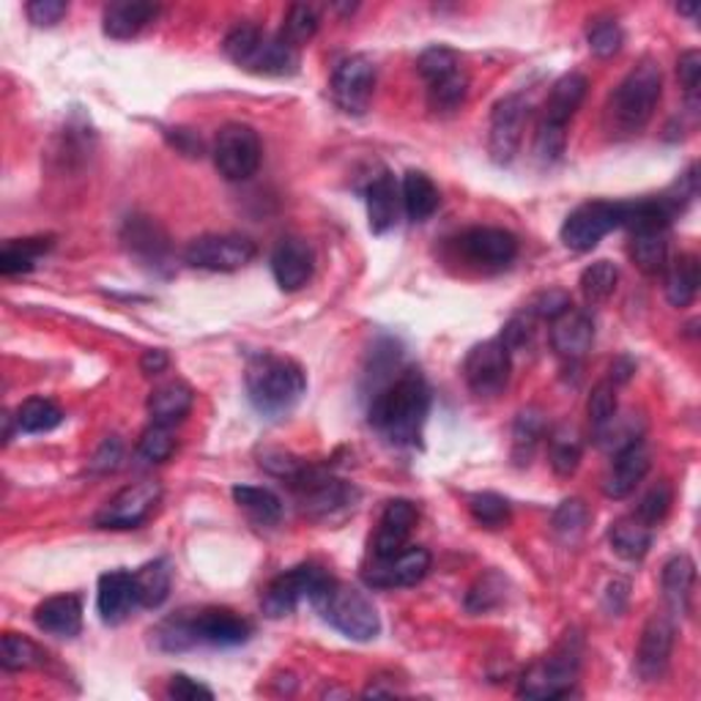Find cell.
Instances as JSON below:
<instances>
[{
  "label": "cell",
  "mask_w": 701,
  "mask_h": 701,
  "mask_svg": "<svg viewBox=\"0 0 701 701\" xmlns=\"http://www.w3.org/2000/svg\"><path fill=\"white\" fill-rule=\"evenodd\" d=\"M430 411V390L420 370L409 368L387 384L370 403V425L392 444L411 447L420 441Z\"/></svg>",
  "instance_id": "6da1fadb"
},
{
  "label": "cell",
  "mask_w": 701,
  "mask_h": 701,
  "mask_svg": "<svg viewBox=\"0 0 701 701\" xmlns=\"http://www.w3.org/2000/svg\"><path fill=\"white\" fill-rule=\"evenodd\" d=\"M244 381L250 403L256 405L258 414L269 417V420L291 414L308 392V379H304L302 368L293 359L277 357V353H258L247 364Z\"/></svg>",
  "instance_id": "7a4b0ae2"
},
{
  "label": "cell",
  "mask_w": 701,
  "mask_h": 701,
  "mask_svg": "<svg viewBox=\"0 0 701 701\" xmlns=\"http://www.w3.org/2000/svg\"><path fill=\"white\" fill-rule=\"evenodd\" d=\"M661 93V63L652 61V58H644V61L635 63L628 72V78L614 88V93L609 97V104H605V123H609L611 134H624V138L639 134L650 123L652 113H655Z\"/></svg>",
  "instance_id": "3957f363"
},
{
  "label": "cell",
  "mask_w": 701,
  "mask_h": 701,
  "mask_svg": "<svg viewBox=\"0 0 701 701\" xmlns=\"http://www.w3.org/2000/svg\"><path fill=\"white\" fill-rule=\"evenodd\" d=\"M222 52L239 69L263 78H291L299 69V50L280 39V33L261 31L252 22H239L222 41Z\"/></svg>",
  "instance_id": "277c9868"
},
{
  "label": "cell",
  "mask_w": 701,
  "mask_h": 701,
  "mask_svg": "<svg viewBox=\"0 0 701 701\" xmlns=\"http://www.w3.org/2000/svg\"><path fill=\"white\" fill-rule=\"evenodd\" d=\"M587 88L589 80L579 72L562 74L553 82L551 93L545 99L543 118H540L538 143H534V151L545 164L562 159L564 149H568V123L573 121V116L584 104Z\"/></svg>",
  "instance_id": "5b68a950"
},
{
  "label": "cell",
  "mask_w": 701,
  "mask_h": 701,
  "mask_svg": "<svg viewBox=\"0 0 701 701\" xmlns=\"http://www.w3.org/2000/svg\"><path fill=\"white\" fill-rule=\"evenodd\" d=\"M312 605L346 639L373 641L381 633V620L373 600L364 592H359L357 587L340 584V581L332 579L323 587V592L312 600Z\"/></svg>",
  "instance_id": "8992f818"
},
{
  "label": "cell",
  "mask_w": 701,
  "mask_h": 701,
  "mask_svg": "<svg viewBox=\"0 0 701 701\" xmlns=\"http://www.w3.org/2000/svg\"><path fill=\"white\" fill-rule=\"evenodd\" d=\"M579 650L570 644H559L551 655L543 661L532 663L523 671L521 682H518V697L521 699H564L573 697L575 677H579Z\"/></svg>",
  "instance_id": "52a82bcc"
},
{
  "label": "cell",
  "mask_w": 701,
  "mask_h": 701,
  "mask_svg": "<svg viewBox=\"0 0 701 701\" xmlns=\"http://www.w3.org/2000/svg\"><path fill=\"white\" fill-rule=\"evenodd\" d=\"M214 168L226 181H247L258 173L263 146L250 123H226L211 146Z\"/></svg>",
  "instance_id": "ba28073f"
},
{
  "label": "cell",
  "mask_w": 701,
  "mask_h": 701,
  "mask_svg": "<svg viewBox=\"0 0 701 701\" xmlns=\"http://www.w3.org/2000/svg\"><path fill=\"white\" fill-rule=\"evenodd\" d=\"M329 581H332V575H329L323 568H318V564H299V568L277 575L272 584L263 589V594H261L263 614L272 617V620L293 614L304 600L312 603V600L323 592V587H327Z\"/></svg>",
  "instance_id": "9c48e42d"
},
{
  "label": "cell",
  "mask_w": 701,
  "mask_h": 701,
  "mask_svg": "<svg viewBox=\"0 0 701 701\" xmlns=\"http://www.w3.org/2000/svg\"><path fill=\"white\" fill-rule=\"evenodd\" d=\"M256 241L239 233H206L192 239L184 261L203 272H239L256 258Z\"/></svg>",
  "instance_id": "30bf717a"
},
{
  "label": "cell",
  "mask_w": 701,
  "mask_h": 701,
  "mask_svg": "<svg viewBox=\"0 0 701 701\" xmlns=\"http://www.w3.org/2000/svg\"><path fill=\"white\" fill-rule=\"evenodd\" d=\"M622 228V203L592 200L570 211L562 226V244L573 252H589L600 244L611 231Z\"/></svg>",
  "instance_id": "8fae6325"
},
{
  "label": "cell",
  "mask_w": 701,
  "mask_h": 701,
  "mask_svg": "<svg viewBox=\"0 0 701 701\" xmlns=\"http://www.w3.org/2000/svg\"><path fill=\"white\" fill-rule=\"evenodd\" d=\"M512 373V351L502 340H485L469 351L463 379L477 398H497L507 390Z\"/></svg>",
  "instance_id": "7c38bea8"
},
{
  "label": "cell",
  "mask_w": 701,
  "mask_h": 701,
  "mask_svg": "<svg viewBox=\"0 0 701 701\" xmlns=\"http://www.w3.org/2000/svg\"><path fill=\"white\" fill-rule=\"evenodd\" d=\"M293 491L299 493L302 499L304 512L310 515L323 518V515H332V512L346 510V507H353L359 499V491L349 482L338 480V477L327 474L321 469H312L304 467L299 471L297 477L291 480Z\"/></svg>",
  "instance_id": "4fadbf2b"
},
{
  "label": "cell",
  "mask_w": 701,
  "mask_h": 701,
  "mask_svg": "<svg viewBox=\"0 0 701 701\" xmlns=\"http://www.w3.org/2000/svg\"><path fill=\"white\" fill-rule=\"evenodd\" d=\"M162 499V485L159 482L143 480L127 485L123 491H118L102 510L97 512L93 523L99 529H134L151 515V510Z\"/></svg>",
  "instance_id": "5bb4252c"
},
{
  "label": "cell",
  "mask_w": 701,
  "mask_h": 701,
  "mask_svg": "<svg viewBox=\"0 0 701 701\" xmlns=\"http://www.w3.org/2000/svg\"><path fill=\"white\" fill-rule=\"evenodd\" d=\"M332 99L343 113L362 116L370 108L375 88V67L368 56H351L332 74Z\"/></svg>",
  "instance_id": "9a60e30c"
},
{
  "label": "cell",
  "mask_w": 701,
  "mask_h": 701,
  "mask_svg": "<svg viewBox=\"0 0 701 701\" xmlns=\"http://www.w3.org/2000/svg\"><path fill=\"white\" fill-rule=\"evenodd\" d=\"M529 102L518 93L499 99L491 113V134H488V149L497 164H510L521 149L523 129H527Z\"/></svg>",
  "instance_id": "2e32d148"
},
{
  "label": "cell",
  "mask_w": 701,
  "mask_h": 701,
  "mask_svg": "<svg viewBox=\"0 0 701 701\" xmlns=\"http://www.w3.org/2000/svg\"><path fill=\"white\" fill-rule=\"evenodd\" d=\"M430 570L428 548H403L394 557L373 559L368 570L362 573V581L373 589H403L420 584Z\"/></svg>",
  "instance_id": "e0dca14e"
},
{
  "label": "cell",
  "mask_w": 701,
  "mask_h": 701,
  "mask_svg": "<svg viewBox=\"0 0 701 701\" xmlns=\"http://www.w3.org/2000/svg\"><path fill=\"white\" fill-rule=\"evenodd\" d=\"M190 628L196 647H239L252 635V624L231 609L190 611Z\"/></svg>",
  "instance_id": "ac0fdd59"
},
{
  "label": "cell",
  "mask_w": 701,
  "mask_h": 701,
  "mask_svg": "<svg viewBox=\"0 0 701 701\" xmlns=\"http://www.w3.org/2000/svg\"><path fill=\"white\" fill-rule=\"evenodd\" d=\"M674 650V620L669 614H652L641 633L639 652H635V669L647 682H655L669 665Z\"/></svg>",
  "instance_id": "d6986e66"
},
{
  "label": "cell",
  "mask_w": 701,
  "mask_h": 701,
  "mask_svg": "<svg viewBox=\"0 0 701 701\" xmlns=\"http://www.w3.org/2000/svg\"><path fill=\"white\" fill-rule=\"evenodd\" d=\"M316 272L312 247L302 239H282L272 252V274L286 293L302 291Z\"/></svg>",
  "instance_id": "ffe728a7"
},
{
  "label": "cell",
  "mask_w": 701,
  "mask_h": 701,
  "mask_svg": "<svg viewBox=\"0 0 701 701\" xmlns=\"http://www.w3.org/2000/svg\"><path fill=\"white\" fill-rule=\"evenodd\" d=\"M461 250L480 267H507L518 256V239L504 228H471L461 236Z\"/></svg>",
  "instance_id": "44dd1931"
},
{
  "label": "cell",
  "mask_w": 701,
  "mask_h": 701,
  "mask_svg": "<svg viewBox=\"0 0 701 701\" xmlns=\"http://www.w3.org/2000/svg\"><path fill=\"white\" fill-rule=\"evenodd\" d=\"M140 605L134 573L127 570H110L99 579L97 609L104 624H121Z\"/></svg>",
  "instance_id": "7402d4cb"
},
{
  "label": "cell",
  "mask_w": 701,
  "mask_h": 701,
  "mask_svg": "<svg viewBox=\"0 0 701 701\" xmlns=\"http://www.w3.org/2000/svg\"><path fill=\"white\" fill-rule=\"evenodd\" d=\"M417 507L409 502V499H394V502L387 504L384 515H381L379 529H375L373 538V557L375 559H387L394 557L398 551H403L405 543L411 538V529L417 527Z\"/></svg>",
  "instance_id": "603a6c76"
},
{
  "label": "cell",
  "mask_w": 701,
  "mask_h": 701,
  "mask_svg": "<svg viewBox=\"0 0 701 701\" xmlns=\"http://www.w3.org/2000/svg\"><path fill=\"white\" fill-rule=\"evenodd\" d=\"M594 343V321L587 310L570 308L551 321V346L559 357L581 359Z\"/></svg>",
  "instance_id": "cb8c5ba5"
},
{
  "label": "cell",
  "mask_w": 701,
  "mask_h": 701,
  "mask_svg": "<svg viewBox=\"0 0 701 701\" xmlns=\"http://www.w3.org/2000/svg\"><path fill=\"white\" fill-rule=\"evenodd\" d=\"M650 450L644 444H633L628 450L617 452L614 463H611L609 474L603 480V493L609 499H624L639 488V482L644 480L647 471H650Z\"/></svg>",
  "instance_id": "d4e9b609"
},
{
  "label": "cell",
  "mask_w": 701,
  "mask_h": 701,
  "mask_svg": "<svg viewBox=\"0 0 701 701\" xmlns=\"http://www.w3.org/2000/svg\"><path fill=\"white\" fill-rule=\"evenodd\" d=\"M364 203H368L370 231L375 236L392 231L400 220V209H403V196H400V184L394 181V176H375V179L370 181L368 192H364Z\"/></svg>",
  "instance_id": "484cf974"
},
{
  "label": "cell",
  "mask_w": 701,
  "mask_h": 701,
  "mask_svg": "<svg viewBox=\"0 0 701 701\" xmlns=\"http://www.w3.org/2000/svg\"><path fill=\"white\" fill-rule=\"evenodd\" d=\"M33 622L39 630L56 639H74L82 630V600L78 594H56L33 611Z\"/></svg>",
  "instance_id": "4316f807"
},
{
  "label": "cell",
  "mask_w": 701,
  "mask_h": 701,
  "mask_svg": "<svg viewBox=\"0 0 701 701\" xmlns=\"http://www.w3.org/2000/svg\"><path fill=\"white\" fill-rule=\"evenodd\" d=\"M159 14V6L140 3V0H118V3L104 6L102 28L104 37L116 41L134 39L149 22H154Z\"/></svg>",
  "instance_id": "83f0119b"
},
{
  "label": "cell",
  "mask_w": 701,
  "mask_h": 701,
  "mask_svg": "<svg viewBox=\"0 0 701 701\" xmlns=\"http://www.w3.org/2000/svg\"><path fill=\"white\" fill-rule=\"evenodd\" d=\"M121 239L123 244L129 247V252L138 256L140 261L154 263V267H162V263L168 261V236H164L162 228H159L151 217H129V220L123 222Z\"/></svg>",
  "instance_id": "f1b7e54d"
},
{
  "label": "cell",
  "mask_w": 701,
  "mask_h": 701,
  "mask_svg": "<svg viewBox=\"0 0 701 701\" xmlns=\"http://www.w3.org/2000/svg\"><path fill=\"white\" fill-rule=\"evenodd\" d=\"M693 581H697V564H693V559L688 557V553H677V557H671L669 562L663 564V598L674 617H685L688 609H691Z\"/></svg>",
  "instance_id": "f546056e"
},
{
  "label": "cell",
  "mask_w": 701,
  "mask_h": 701,
  "mask_svg": "<svg viewBox=\"0 0 701 701\" xmlns=\"http://www.w3.org/2000/svg\"><path fill=\"white\" fill-rule=\"evenodd\" d=\"M192 403H196V394H192L184 381H168V384L157 387L149 394L146 409H149V417L154 425L176 428L179 422L187 420V414L192 411Z\"/></svg>",
  "instance_id": "4dcf8cb0"
},
{
  "label": "cell",
  "mask_w": 701,
  "mask_h": 701,
  "mask_svg": "<svg viewBox=\"0 0 701 701\" xmlns=\"http://www.w3.org/2000/svg\"><path fill=\"white\" fill-rule=\"evenodd\" d=\"M400 196H403V211L411 222H425L439 209V190L422 170H409L400 181Z\"/></svg>",
  "instance_id": "1f68e13d"
},
{
  "label": "cell",
  "mask_w": 701,
  "mask_h": 701,
  "mask_svg": "<svg viewBox=\"0 0 701 701\" xmlns=\"http://www.w3.org/2000/svg\"><path fill=\"white\" fill-rule=\"evenodd\" d=\"M611 548L628 562H641L652 545V527L635 515H624L611 523Z\"/></svg>",
  "instance_id": "d6a6232c"
},
{
  "label": "cell",
  "mask_w": 701,
  "mask_h": 701,
  "mask_svg": "<svg viewBox=\"0 0 701 701\" xmlns=\"http://www.w3.org/2000/svg\"><path fill=\"white\" fill-rule=\"evenodd\" d=\"M665 299L671 308H688L699 293V258L680 256L665 267Z\"/></svg>",
  "instance_id": "836d02e7"
},
{
  "label": "cell",
  "mask_w": 701,
  "mask_h": 701,
  "mask_svg": "<svg viewBox=\"0 0 701 701\" xmlns=\"http://www.w3.org/2000/svg\"><path fill=\"white\" fill-rule=\"evenodd\" d=\"M170 584H173V570L168 559H154L134 573V587H138V600L143 609H159L168 600Z\"/></svg>",
  "instance_id": "e575fe53"
},
{
  "label": "cell",
  "mask_w": 701,
  "mask_h": 701,
  "mask_svg": "<svg viewBox=\"0 0 701 701\" xmlns=\"http://www.w3.org/2000/svg\"><path fill=\"white\" fill-rule=\"evenodd\" d=\"M52 247L50 236H39V239H14L3 247L0 252V274L14 277V274H28L41 256Z\"/></svg>",
  "instance_id": "d590c367"
},
{
  "label": "cell",
  "mask_w": 701,
  "mask_h": 701,
  "mask_svg": "<svg viewBox=\"0 0 701 701\" xmlns=\"http://www.w3.org/2000/svg\"><path fill=\"white\" fill-rule=\"evenodd\" d=\"M630 261L647 277H658L669 267V241L665 233H633L630 236Z\"/></svg>",
  "instance_id": "8d00e7d4"
},
{
  "label": "cell",
  "mask_w": 701,
  "mask_h": 701,
  "mask_svg": "<svg viewBox=\"0 0 701 701\" xmlns=\"http://www.w3.org/2000/svg\"><path fill=\"white\" fill-rule=\"evenodd\" d=\"M545 435V417L538 409H523L512 425V461L527 467L538 450L540 439Z\"/></svg>",
  "instance_id": "74e56055"
},
{
  "label": "cell",
  "mask_w": 701,
  "mask_h": 701,
  "mask_svg": "<svg viewBox=\"0 0 701 701\" xmlns=\"http://www.w3.org/2000/svg\"><path fill=\"white\" fill-rule=\"evenodd\" d=\"M469 74L467 69H455L452 74L428 82V104L435 113H455L469 97Z\"/></svg>",
  "instance_id": "f35d334b"
},
{
  "label": "cell",
  "mask_w": 701,
  "mask_h": 701,
  "mask_svg": "<svg viewBox=\"0 0 701 701\" xmlns=\"http://www.w3.org/2000/svg\"><path fill=\"white\" fill-rule=\"evenodd\" d=\"M581 455H584V444H581L579 433L573 428L562 425L553 430L548 461H551V469L559 477H573L581 467Z\"/></svg>",
  "instance_id": "ab89813d"
},
{
  "label": "cell",
  "mask_w": 701,
  "mask_h": 701,
  "mask_svg": "<svg viewBox=\"0 0 701 701\" xmlns=\"http://www.w3.org/2000/svg\"><path fill=\"white\" fill-rule=\"evenodd\" d=\"M20 433H50L63 422V411L50 398H28L14 414Z\"/></svg>",
  "instance_id": "60d3db41"
},
{
  "label": "cell",
  "mask_w": 701,
  "mask_h": 701,
  "mask_svg": "<svg viewBox=\"0 0 701 701\" xmlns=\"http://www.w3.org/2000/svg\"><path fill=\"white\" fill-rule=\"evenodd\" d=\"M233 502L241 510L250 512L258 523H277L282 515V502L274 491L269 488H256V485H236L233 488Z\"/></svg>",
  "instance_id": "b9f144b4"
},
{
  "label": "cell",
  "mask_w": 701,
  "mask_h": 701,
  "mask_svg": "<svg viewBox=\"0 0 701 701\" xmlns=\"http://www.w3.org/2000/svg\"><path fill=\"white\" fill-rule=\"evenodd\" d=\"M617 282H620V269L611 261H594L592 267L581 274V293L589 304H603L614 297Z\"/></svg>",
  "instance_id": "7bdbcfd3"
},
{
  "label": "cell",
  "mask_w": 701,
  "mask_h": 701,
  "mask_svg": "<svg viewBox=\"0 0 701 701\" xmlns=\"http://www.w3.org/2000/svg\"><path fill=\"white\" fill-rule=\"evenodd\" d=\"M44 661V652L33 644L31 639L17 633H6L3 641H0V665L6 671H22V669H33Z\"/></svg>",
  "instance_id": "ee69618b"
},
{
  "label": "cell",
  "mask_w": 701,
  "mask_h": 701,
  "mask_svg": "<svg viewBox=\"0 0 701 701\" xmlns=\"http://www.w3.org/2000/svg\"><path fill=\"white\" fill-rule=\"evenodd\" d=\"M587 523L589 507L584 504V499H564V502L553 510L551 527L564 543H575V540L587 532Z\"/></svg>",
  "instance_id": "f6af8a7d"
},
{
  "label": "cell",
  "mask_w": 701,
  "mask_h": 701,
  "mask_svg": "<svg viewBox=\"0 0 701 701\" xmlns=\"http://www.w3.org/2000/svg\"><path fill=\"white\" fill-rule=\"evenodd\" d=\"M316 33H318L316 9H312V6H304V3L291 6L286 22H282L280 39L286 41V44H291L293 50H302L304 44H310Z\"/></svg>",
  "instance_id": "bcb514c9"
},
{
  "label": "cell",
  "mask_w": 701,
  "mask_h": 701,
  "mask_svg": "<svg viewBox=\"0 0 701 701\" xmlns=\"http://www.w3.org/2000/svg\"><path fill=\"white\" fill-rule=\"evenodd\" d=\"M469 512H471V518L485 529H502L510 523V515H512L510 502L493 491H482V493H474V497H469Z\"/></svg>",
  "instance_id": "7dc6e473"
},
{
  "label": "cell",
  "mask_w": 701,
  "mask_h": 701,
  "mask_svg": "<svg viewBox=\"0 0 701 701\" xmlns=\"http://www.w3.org/2000/svg\"><path fill=\"white\" fill-rule=\"evenodd\" d=\"M455 69H461V58H458L455 50H450V47H428L425 52L420 56V61H417V72L422 74V80L425 82H433L439 78H444V74H452Z\"/></svg>",
  "instance_id": "c3c4849f"
},
{
  "label": "cell",
  "mask_w": 701,
  "mask_h": 701,
  "mask_svg": "<svg viewBox=\"0 0 701 701\" xmlns=\"http://www.w3.org/2000/svg\"><path fill=\"white\" fill-rule=\"evenodd\" d=\"M617 409H620V405H617V384L614 381H600V384L592 390V394H589V403H587L592 433L603 425H609L611 417L617 414Z\"/></svg>",
  "instance_id": "681fc988"
},
{
  "label": "cell",
  "mask_w": 701,
  "mask_h": 701,
  "mask_svg": "<svg viewBox=\"0 0 701 701\" xmlns=\"http://www.w3.org/2000/svg\"><path fill=\"white\" fill-rule=\"evenodd\" d=\"M671 502H674V493H671V485L665 480H661V482H658V485H652L650 491L644 493V499H641L639 507H635L633 515L641 518V521L650 523V527L655 529L658 523H661L663 518L669 515Z\"/></svg>",
  "instance_id": "f907efd6"
},
{
  "label": "cell",
  "mask_w": 701,
  "mask_h": 701,
  "mask_svg": "<svg viewBox=\"0 0 701 701\" xmlns=\"http://www.w3.org/2000/svg\"><path fill=\"white\" fill-rule=\"evenodd\" d=\"M176 450V439H173V428H164V425H154L146 430L138 441V455L149 463H162L173 455Z\"/></svg>",
  "instance_id": "816d5d0a"
},
{
  "label": "cell",
  "mask_w": 701,
  "mask_h": 701,
  "mask_svg": "<svg viewBox=\"0 0 701 701\" xmlns=\"http://www.w3.org/2000/svg\"><path fill=\"white\" fill-rule=\"evenodd\" d=\"M587 41H589V50H592L598 58H614L617 52L622 50L624 33H622L620 22L598 20L587 31Z\"/></svg>",
  "instance_id": "f5cc1de1"
},
{
  "label": "cell",
  "mask_w": 701,
  "mask_h": 701,
  "mask_svg": "<svg viewBox=\"0 0 701 701\" xmlns=\"http://www.w3.org/2000/svg\"><path fill=\"white\" fill-rule=\"evenodd\" d=\"M502 598H504L502 575L488 573L485 579H480L474 587H471V592L467 594V609L471 611V614H482V611H491L493 605L502 603Z\"/></svg>",
  "instance_id": "db71d44e"
},
{
  "label": "cell",
  "mask_w": 701,
  "mask_h": 701,
  "mask_svg": "<svg viewBox=\"0 0 701 701\" xmlns=\"http://www.w3.org/2000/svg\"><path fill=\"white\" fill-rule=\"evenodd\" d=\"M677 78H680L685 97L691 102V110L699 108V86H701V52L685 50L677 61Z\"/></svg>",
  "instance_id": "11a10c76"
},
{
  "label": "cell",
  "mask_w": 701,
  "mask_h": 701,
  "mask_svg": "<svg viewBox=\"0 0 701 701\" xmlns=\"http://www.w3.org/2000/svg\"><path fill=\"white\" fill-rule=\"evenodd\" d=\"M26 11L33 26L52 28L67 17L69 3H63V0H33V3L26 6Z\"/></svg>",
  "instance_id": "9f6ffc18"
},
{
  "label": "cell",
  "mask_w": 701,
  "mask_h": 701,
  "mask_svg": "<svg viewBox=\"0 0 701 701\" xmlns=\"http://www.w3.org/2000/svg\"><path fill=\"white\" fill-rule=\"evenodd\" d=\"M168 697L170 699H179V701H198V699L211 701V699H214V691H211V688H206L203 682L192 680V677L173 674V677H170Z\"/></svg>",
  "instance_id": "6f0895ef"
},
{
  "label": "cell",
  "mask_w": 701,
  "mask_h": 701,
  "mask_svg": "<svg viewBox=\"0 0 701 701\" xmlns=\"http://www.w3.org/2000/svg\"><path fill=\"white\" fill-rule=\"evenodd\" d=\"M261 467L267 469L269 474L282 477V480L291 482L293 477L299 474V471L308 467V463H302V461H299V458L288 455V452H282V450H272V452H263V455H261Z\"/></svg>",
  "instance_id": "680465c9"
},
{
  "label": "cell",
  "mask_w": 701,
  "mask_h": 701,
  "mask_svg": "<svg viewBox=\"0 0 701 701\" xmlns=\"http://www.w3.org/2000/svg\"><path fill=\"white\" fill-rule=\"evenodd\" d=\"M570 308H573V304H570V297L564 291H559V288H551V291L540 293V297L532 302L534 316L548 318V321H553V318H559L564 310H570Z\"/></svg>",
  "instance_id": "91938a15"
},
{
  "label": "cell",
  "mask_w": 701,
  "mask_h": 701,
  "mask_svg": "<svg viewBox=\"0 0 701 701\" xmlns=\"http://www.w3.org/2000/svg\"><path fill=\"white\" fill-rule=\"evenodd\" d=\"M123 458V444L118 435H110V439L102 441V447L97 450V455H93L91 461V471H97V474H108V471H116L118 463H121Z\"/></svg>",
  "instance_id": "94428289"
},
{
  "label": "cell",
  "mask_w": 701,
  "mask_h": 701,
  "mask_svg": "<svg viewBox=\"0 0 701 701\" xmlns=\"http://www.w3.org/2000/svg\"><path fill=\"white\" fill-rule=\"evenodd\" d=\"M529 338H532V323H529L527 318H512V321L504 327L502 338L499 340H502L507 349L512 351V349H521Z\"/></svg>",
  "instance_id": "6125c7cd"
},
{
  "label": "cell",
  "mask_w": 701,
  "mask_h": 701,
  "mask_svg": "<svg viewBox=\"0 0 701 701\" xmlns=\"http://www.w3.org/2000/svg\"><path fill=\"white\" fill-rule=\"evenodd\" d=\"M170 143L176 146V149L181 151V154L187 157H203V143H200V138L192 129H170L168 132Z\"/></svg>",
  "instance_id": "be15d7a7"
},
{
  "label": "cell",
  "mask_w": 701,
  "mask_h": 701,
  "mask_svg": "<svg viewBox=\"0 0 701 701\" xmlns=\"http://www.w3.org/2000/svg\"><path fill=\"white\" fill-rule=\"evenodd\" d=\"M168 364H170V357H168V351H162V349H151V351H146L143 357H140V370H143L146 375L164 373V370H168Z\"/></svg>",
  "instance_id": "e7e4bbea"
},
{
  "label": "cell",
  "mask_w": 701,
  "mask_h": 701,
  "mask_svg": "<svg viewBox=\"0 0 701 701\" xmlns=\"http://www.w3.org/2000/svg\"><path fill=\"white\" fill-rule=\"evenodd\" d=\"M630 373H633L630 359H620V362L611 364V381H614V384H624V381L630 379Z\"/></svg>",
  "instance_id": "03108f58"
},
{
  "label": "cell",
  "mask_w": 701,
  "mask_h": 701,
  "mask_svg": "<svg viewBox=\"0 0 701 701\" xmlns=\"http://www.w3.org/2000/svg\"><path fill=\"white\" fill-rule=\"evenodd\" d=\"M677 11H680V14H688V17H697L699 3H680L677 6Z\"/></svg>",
  "instance_id": "003e7915"
}]
</instances>
